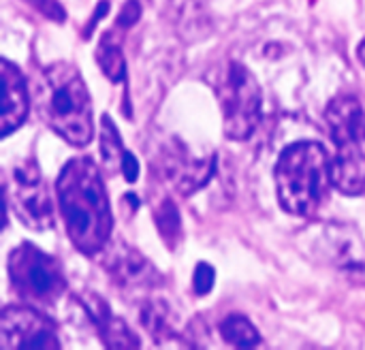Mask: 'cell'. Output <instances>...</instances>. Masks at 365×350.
<instances>
[{
	"mask_svg": "<svg viewBox=\"0 0 365 350\" xmlns=\"http://www.w3.org/2000/svg\"><path fill=\"white\" fill-rule=\"evenodd\" d=\"M56 197L73 246L88 257L105 250L113 216L98 165L90 156L71 158L58 175Z\"/></svg>",
	"mask_w": 365,
	"mask_h": 350,
	"instance_id": "6da1fadb",
	"label": "cell"
},
{
	"mask_svg": "<svg viewBox=\"0 0 365 350\" xmlns=\"http://www.w3.org/2000/svg\"><path fill=\"white\" fill-rule=\"evenodd\" d=\"M34 105L43 122L66 143L83 148L92 141V98L73 64L56 62L36 73Z\"/></svg>",
	"mask_w": 365,
	"mask_h": 350,
	"instance_id": "7a4b0ae2",
	"label": "cell"
},
{
	"mask_svg": "<svg viewBox=\"0 0 365 350\" xmlns=\"http://www.w3.org/2000/svg\"><path fill=\"white\" fill-rule=\"evenodd\" d=\"M278 201L287 214L314 216L329 197L331 160L319 141H297L282 150L276 169Z\"/></svg>",
	"mask_w": 365,
	"mask_h": 350,
	"instance_id": "3957f363",
	"label": "cell"
},
{
	"mask_svg": "<svg viewBox=\"0 0 365 350\" xmlns=\"http://www.w3.org/2000/svg\"><path fill=\"white\" fill-rule=\"evenodd\" d=\"M336 148L331 160L334 186L346 197L365 192V111L355 96H336L325 111Z\"/></svg>",
	"mask_w": 365,
	"mask_h": 350,
	"instance_id": "277c9868",
	"label": "cell"
},
{
	"mask_svg": "<svg viewBox=\"0 0 365 350\" xmlns=\"http://www.w3.org/2000/svg\"><path fill=\"white\" fill-rule=\"evenodd\" d=\"M9 278L13 291L30 304L53 306L66 291L62 265L30 242L15 246L9 254Z\"/></svg>",
	"mask_w": 365,
	"mask_h": 350,
	"instance_id": "5b68a950",
	"label": "cell"
},
{
	"mask_svg": "<svg viewBox=\"0 0 365 350\" xmlns=\"http://www.w3.org/2000/svg\"><path fill=\"white\" fill-rule=\"evenodd\" d=\"M216 94L222 109L225 135L235 141L250 139L261 120V86L252 71L240 62H231L216 83Z\"/></svg>",
	"mask_w": 365,
	"mask_h": 350,
	"instance_id": "8992f818",
	"label": "cell"
},
{
	"mask_svg": "<svg viewBox=\"0 0 365 350\" xmlns=\"http://www.w3.org/2000/svg\"><path fill=\"white\" fill-rule=\"evenodd\" d=\"M6 205L32 231H47L53 225V203L49 188L36 160L28 158L15 165L11 180L4 186Z\"/></svg>",
	"mask_w": 365,
	"mask_h": 350,
	"instance_id": "52a82bcc",
	"label": "cell"
},
{
	"mask_svg": "<svg viewBox=\"0 0 365 350\" xmlns=\"http://www.w3.org/2000/svg\"><path fill=\"white\" fill-rule=\"evenodd\" d=\"M0 346L13 349H60L56 325L28 306H6L0 314Z\"/></svg>",
	"mask_w": 365,
	"mask_h": 350,
	"instance_id": "ba28073f",
	"label": "cell"
},
{
	"mask_svg": "<svg viewBox=\"0 0 365 350\" xmlns=\"http://www.w3.org/2000/svg\"><path fill=\"white\" fill-rule=\"evenodd\" d=\"M103 267L109 274L111 282L126 295L150 293L163 287L160 272L135 248L124 242L105 246Z\"/></svg>",
	"mask_w": 365,
	"mask_h": 350,
	"instance_id": "9c48e42d",
	"label": "cell"
},
{
	"mask_svg": "<svg viewBox=\"0 0 365 350\" xmlns=\"http://www.w3.org/2000/svg\"><path fill=\"white\" fill-rule=\"evenodd\" d=\"M160 177L182 195H192L203 188L216 171V156L195 158L180 141L169 143L160 150L156 160Z\"/></svg>",
	"mask_w": 365,
	"mask_h": 350,
	"instance_id": "30bf717a",
	"label": "cell"
},
{
	"mask_svg": "<svg viewBox=\"0 0 365 350\" xmlns=\"http://www.w3.org/2000/svg\"><path fill=\"white\" fill-rule=\"evenodd\" d=\"M2 66V120H0V137L6 139L15 133L28 118L30 94L21 71L6 58L0 62Z\"/></svg>",
	"mask_w": 365,
	"mask_h": 350,
	"instance_id": "8fae6325",
	"label": "cell"
},
{
	"mask_svg": "<svg viewBox=\"0 0 365 350\" xmlns=\"http://www.w3.org/2000/svg\"><path fill=\"white\" fill-rule=\"evenodd\" d=\"M167 17L184 43H199L214 32L212 0H167Z\"/></svg>",
	"mask_w": 365,
	"mask_h": 350,
	"instance_id": "7c38bea8",
	"label": "cell"
},
{
	"mask_svg": "<svg viewBox=\"0 0 365 350\" xmlns=\"http://www.w3.org/2000/svg\"><path fill=\"white\" fill-rule=\"evenodd\" d=\"M81 306L88 312L90 321L94 323L101 342L107 349H139V338L137 334H133V329L111 312L109 304L105 299H101L94 293H83L81 297Z\"/></svg>",
	"mask_w": 365,
	"mask_h": 350,
	"instance_id": "4fadbf2b",
	"label": "cell"
},
{
	"mask_svg": "<svg viewBox=\"0 0 365 350\" xmlns=\"http://www.w3.org/2000/svg\"><path fill=\"white\" fill-rule=\"evenodd\" d=\"M325 250L329 252L331 265H338L340 269H364L365 267V250L361 240L346 231L344 227H327L323 231Z\"/></svg>",
	"mask_w": 365,
	"mask_h": 350,
	"instance_id": "5bb4252c",
	"label": "cell"
},
{
	"mask_svg": "<svg viewBox=\"0 0 365 350\" xmlns=\"http://www.w3.org/2000/svg\"><path fill=\"white\" fill-rule=\"evenodd\" d=\"M171 308L165 299L158 297H150L148 302L141 304V327L148 331V336L156 342V344H165L169 340H173L178 336L175 331V323L171 316Z\"/></svg>",
	"mask_w": 365,
	"mask_h": 350,
	"instance_id": "9a60e30c",
	"label": "cell"
},
{
	"mask_svg": "<svg viewBox=\"0 0 365 350\" xmlns=\"http://www.w3.org/2000/svg\"><path fill=\"white\" fill-rule=\"evenodd\" d=\"M154 225L158 229V235L163 237V242L167 244L169 250H178L184 231H182V216L180 210L175 205V201L171 199H163L156 207H154Z\"/></svg>",
	"mask_w": 365,
	"mask_h": 350,
	"instance_id": "2e32d148",
	"label": "cell"
},
{
	"mask_svg": "<svg viewBox=\"0 0 365 350\" xmlns=\"http://www.w3.org/2000/svg\"><path fill=\"white\" fill-rule=\"evenodd\" d=\"M220 336L227 344L237 346V349H255L261 344V336L257 327L244 314H237V312L222 319Z\"/></svg>",
	"mask_w": 365,
	"mask_h": 350,
	"instance_id": "e0dca14e",
	"label": "cell"
},
{
	"mask_svg": "<svg viewBox=\"0 0 365 350\" xmlns=\"http://www.w3.org/2000/svg\"><path fill=\"white\" fill-rule=\"evenodd\" d=\"M96 62L101 66V71L105 73L107 79L120 83L126 75V62H124V53H122V47L111 38V32H107L98 45V51H96Z\"/></svg>",
	"mask_w": 365,
	"mask_h": 350,
	"instance_id": "ac0fdd59",
	"label": "cell"
},
{
	"mask_svg": "<svg viewBox=\"0 0 365 350\" xmlns=\"http://www.w3.org/2000/svg\"><path fill=\"white\" fill-rule=\"evenodd\" d=\"M101 126H103V130H101V154H103V160L107 163V165H122V158H124V148H122V137H120V133H118V128H115V124H113V120L109 118V115H105L103 118V122H101Z\"/></svg>",
	"mask_w": 365,
	"mask_h": 350,
	"instance_id": "d6986e66",
	"label": "cell"
},
{
	"mask_svg": "<svg viewBox=\"0 0 365 350\" xmlns=\"http://www.w3.org/2000/svg\"><path fill=\"white\" fill-rule=\"evenodd\" d=\"M214 280H216V272L210 263H199L192 276V289L195 295H207L214 289Z\"/></svg>",
	"mask_w": 365,
	"mask_h": 350,
	"instance_id": "ffe728a7",
	"label": "cell"
},
{
	"mask_svg": "<svg viewBox=\"0 0 365 350\" xmlns=\"http://www.w3.org/2000/svg\"><path fill=\"white\" fill-rule=\"evenodd\" d=\"M139 17H141V4H139V0H126L124 6H122V11H120V15H118V19H115V28L126 30V28L135 26L139 21Z\"/></svg>",
	"mask_w": 365,
	"mask_h": 350,
	"instance_id": "44dd1931",
	"label": "cell"
},
{
	"mask_svg": "<svg viewBox=\"0 0 365 350\" xmlns=\"http://www.w3.org/2000/svg\"><path fill=\"white\" fill-rule=\"evenodd\" d=\"M28 4H32L36 11H41L45 17L62 24L66 19V13H64V6L58 2V0H28Z\"/></svg>",
	"mask_w": 365,
	"mask_h": 350,
	"instance_id": "7402d4cb",
	"label": "cell"
},
{
	"mask_svg": "<svg viewBox=\"0 0 365 350\" xmlns=\"http://www.w3.org/2000/svg\"><path fill=\"white\" fill-rule=\"evenodd\" d=\"M120 169H122V175L126 177V182H130V184L137 182V177H139V163H137V158L130 152H124Z\"/></svg>",
	"mask_w": 365,
	"mask_h": 350,
	"instance_id": "603a6c76",
	"label": "cell"
},
{
	"mask_svg": "<svg viewBox=\"0 0 365 350\" xmlns=\"http://www.w3.org/2000/svg\"><path fill=\"white\" fill-rule=\"evenodd\" d=\"M107 11H109V0H101V2H98V6H96L94 17L90 19V28L86 30V34H90V32H92V28L96 26V21H98L101 17H105V15H107Z\"/></svg>",
	"mask_w": 365,
	"mask_h": 350,
	"instance_id": "cb8c5ba5",
	"label": "cell"
},
{
	"mask_svg": "<svg viewBox=\"0 0 365 350\" xmlns=\"http://www.w3.org/2000/svg\"><path fill=\"white\" fill-rule=\"evenodd\" d=\"M357 58H359V62L365 66V38L359 43V47H357Z\"/></svg>",
	"mask_w": 365,
	"mask_h": 350,
	"instance_id": "d4e9b609",
	"label": "cell"
}]
</instances>
